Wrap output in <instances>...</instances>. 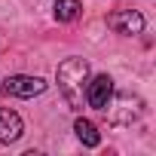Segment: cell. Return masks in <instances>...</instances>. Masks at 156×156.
Wrapping results in <instances>:
<instances>
[{
	"label": "cell",
	"instance_id": "2",
	"mask_svg": "<svg viewBox=\"0 0 156 156\" xmlns=\"http://www.w3.org/2000/svg\"><path fill=\"white\" fill-rule=\"evenodd\" d=\"M3 92L6 95H16V98H34V95H43L46 92V83L40 80V76L16 73V76H6V80H3Z\"/></svg>",
	"mask_w": 156,
	"mask_h": 156
},
{
	"label": "cell",
	"instance_id": "5",
	"mask_svg": "<svg viewBox=\"0 0 156 156\" xmlns=\"http://www.w3.org/2000/svg\"><path fill=\"white\" fill-rule=\"evenodd\" d=\"M22 132H25L22 116H19L16 110H9V107H0V144H12V141H19Z\"/></svg>",
	"mask_w": 156,
	"mask_h": 156
},
{
	"label": "cell",
	"instance_id": "4",
	"mask_svg": "<svg viewBox=\"0 0 156 156\" xmlns=\"http://www.w3.org/2000/svg\"><path fill=\"white\" fill-rule=\"evenodd\" d=\"M107 28H113L116 34H141L144 31V16L138 9H116L107 16Z\"/></svg>",
	"mask_w": 156,
	"mask_h": 156
},
{
	"label": "cell",
	"instance_id": "3",
	"mask_svg": "<svg viewBox=\"0 0 156 156\" xmlns=\"http://www.w3.org/2000/svg\"><path fill=\"white\" fill-rule=\"evenodd\" d=\"M110 98H113V80L107 73H98L92 83H86V101H89V107L107 110L110 107Z\"/></svg>",
	"mask_w": 156,
	"mask_h": 156
},
{
	"label": "cell",
	"instance_id": "6",
	"mask_svg": "<svg viewBox=\"0 0 156 156\" xmlns=\"http://www.w3.org/2000/svg\"><path fill=\"white\" fill-rule=\"evenodd\" d=\"M73 132H76V138L83 141V147H98V144H101V135H98L95 122H89V119H83V116L73 122Z\"/></svg>",
	"mask_w": 156,
	"mask_h": 156
},
{
	"label": "cell",
	"instance_id": "7",
	"mask_svg": "<svg viewBox=\"0 0 156 156\" xmlns=\"http://www.w3.org/2000/svg\"><path fill=\"white\" fill-rule=\"evenodd\" d=\"M83 12L80 0H55V19L58 22H76Z\"/></svg>",
	"mask_w": 156,
	"mask_h": 156
},
{
	"label": "cell",
	"instance_id": "1",
	"mask_svg": "<svg viewBox=\"0 0 156 156\" xmlns=\"http://www.w3.org/2000/svg\"><path fill=\"white\" fill-rule=\"evenodd\" d=\"M89 80V61L86 58H64L58 64V89L64 95V101L80 110L83 107V89Z\"/></svg>",
	"mask_w": 156,
	"mask_h": 156
}]
</instances>
